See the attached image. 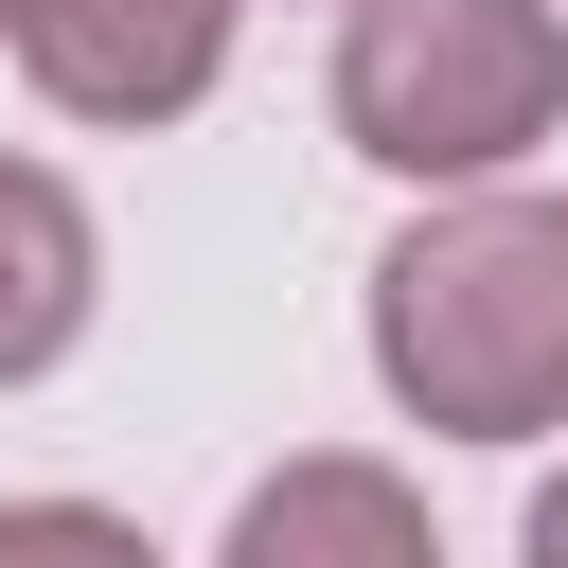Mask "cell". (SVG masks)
Returning a JSON list of instances; mask_svg holds the SVG:
<instances>
[{"instance_id": "cell-1", "label": "cell", "mask_w": 568, "mask_h": 568, "mask_svg": "<svg viewBox=\"0 0 568 568\" xmlns=\"http://www.w3.org/2000/svg\"><path fill=\"white\" fill-rule=\"evenodd\" d=\"M373 373L444 444L568 426V195H444L373 266Z\"/></svg>"}, {"instance_id": "cell-2", "label": "cell", "mask_w": 568, "mask_h": 568, "mask_svg": "<svg viewBox=\"0 0 568 568\" xmlns=\"http://www.w3.org/2000/svg\"><path fill=\"white\" fill-rule=\"evenodd\" d=\"M568 124V18L550 0H355L337 18V142L390 178H497Z\"/></svg>"}, {"instance_id": "cell-3", "label": "cell", "mask_w": 568, "mask_h": 568, "mask_svg": "<svg viewBox=\"0 0 568 568\" xmlns=\"http://www.w3.org/2000/svg\"><path fill=\"white\" fill-rule=\"evenodd\" d=\"M0 36L71 124H178L231 71V0H18Z\"/></svg>"}, {"instance_id": "cell-4", "label": "cell", "mask_w": 568, "mask_h": 568, "mask_svg": "<svg viewBox=\"0 0 568 568\" xmlns=\"http://www.w3.org/2000/svg\"><path fill=\"white\" fill-rule=\"evenodd\" d=\"M213 568H444V532H426V497H408L390 462L320 444V462H284V479H248V515H231Z\"/></svg>"}, {"instance_id": "cell-5", "label": "cell", "mask_w": 568, "mask_h": 568, "mask_svg": "<svg viewBox=\"0 0 568 568\" xmlns=\"http://www.w3.org/2000/svg\"><path fill=\"white\" fill-rule=\"evenodd\" d=\"M89 284H106L89 195H71L53 160H0V390H18V373H53V355L89 337Z\"/></svg>"}, {"instance_id": "cell-6", "label": "cell", "mask_w": 568, "mask_h": 568, "mask_svg": "<svg viewBox=\"0 0 568 568\" xmlns=\"http://www.w3.org/2000/svg\"><path fill=\"white\" fill-rule=\"evenodd\" d=\"M0 568H160L106 497H0Z\"/></svg>"}, {"instance_id": "cell-7", "label": "cell", "mask_w": 568, "mask_h": 568, "mask_svg": "<svg viewBox=\"0 0 568 568\" xmlns=\"http://www.w3.org/2000/svg\"><path fill=\"white\" fill-rule=\"evenodd\" d=\"M532 568H568V479H550V497H532Z\"/></svg>"}, {"instance_id": "cell-8", "label": "cell", "mask_w": 568, "mask_h": 568, "mask_svg": "<svg viewBox=\"0 0 568 568\" xmlns=\"http://www.w3.org/2000/svg\"><path fill=\"white\" fill-rule=\"evenodd\" d=\"M0 18H18V0H0Z\"/></svg>"}]
</instances>
